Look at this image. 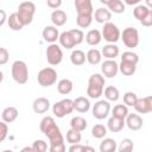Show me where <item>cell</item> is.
Instances as JSON below:
<instances>
[{
  "label": "cell",
  "instance_id": "cell-1",
  "mask_svg": "<svg viewBox=\"0 0 152 152\" xmlns=\"http://www.w3.org/2000/svg\"><path fill=\"white\" fill-rule=\"evenodd\" d=\"M39 128H40L42 133H44V135L48 137L50 144H56V142H63L64 141V137H63L59 127L57 126V124H56V121L52 116H49V115L44 116L40 120Z\"/></svg>",
  "mask_w": 152,
  "mask_h": 152
},
{
  "label": "cell",
  "instance_id": "cell-2",
  "mask_svg": "<svg viewBox=\"0 0 152 152\" xmlns=\"http://www.w3.org/2000/svg\"><path fill=\"white\" fill-rule=\"evenodd\" d=\"M104 91V77L102 74H93L88 80L87 95L90 99H99Z\"/></svg>",
  "mask_w": 152,
  "mask_h": 152
},
{
  "label": "cell",
  "instance_id": "cell-3",
  "mask_svg": "<svg viewBox=\"0 0 152 152\" xmlns=\"http://www.w3.org/2000/svg\"><path fill=\"white\" fill-rule=\"evenodd\" d=\"M12 78L18 84H25L28 81V68L24 61H14L11 68Z\"/></svg>",
  "mask_w": 152,
  "mask_h": 152
},
{
  "label": "cell",
  "instance_id": "cell-4",
  "mask_svg": "<svg viewBox=\"0 0 152 152\" xmlns=\"http://www.w3.org/2000/svg\"><path fill=\"white\" fill-rule=\"evenodd\" d=\"M18 17L21 23L25 25H30L33 20V15L36 13V5L32 1H24L18 6Z\"/></svg>",
  "mask_w": 152,
  "mask_h": 152
},
{
  "label": "cell",
  "instance_id": "cell-5",
  "mask_svg": "<svg viewBox=\"0 0 152 152\" xmlns=\"http://www.w3.org/2000/svg\"><path fill=\"white\" fill-rule=\"evenodd\" d=\"M37 81H38L39 86H42L44 88L51 87V86H53L57 82V71L53 68H51V66L43 68L38 72Z\"/></svg>",
  "mask_w": 152,
  "mask_h": 152
},
{
  "label": "cell",
  "instance_id": "cell-6",
  "mask_svg": "<svg viewBox=\"0 0 152 152\" xmlns=\"http://www.w3.org/2000/svg\"><path fill=\"white\" fill-rule=\"evenodd\" d=\"M124 43V45L128 49H134L139 45V32L135 27L128 26L126 28H124V31L121 32V38H120Z\"/></svg>",
  "mask_w": 152,
  "mask_h": 152
},
{
  "label": "cell",
  "instance_id": "cell-7",
  "mask_svg": "<svg viewBox=\"0 0 152 152\" xmlns=\"http://www.w3.org/2000/svg\"><path fill=\"white\" fill-rule=\"evenodd\" d=\"M74 101L70 99H63L52 104V113L56 118H64L74 112Z\"/></svg>",
  "mask_w": 152,
  "mask_h": 152
},
{
  "label": "cell",
  "instance_id": "cell-8",
  "mask_svg": "<svg viewBox=\"0 0 152 152\" xmlns=\"http://www.w3.org/2000/svg\"><path fill=\"white\" fill-rule=\"evenodd\" d=\"M101 34H102V39L108 42V44H115L121 38V32H120L119 27L112 21L106 23L103 25Z\"/></svg>",
  "mask_w": 152,
  "mask_h": 152
},
{
  "label": "cell",
  "instance_id": "cell-9",
  "mask_svg": "<svg viewBox=\"0 0 152 152\" xmlns=\"http://www.w3.org/2000/svg\"><path fill=\"white\" fill-rule=\"evenodd\" d=\"M45 57L50 65H58L63 61V51L58 44H50L45 50Z\"/></svg>",
  "mask_w": 152,
  "mask_h": 152
},
{
  "label": "cell",
  "instance_id": "cell-10",
  "mask_svg": "<svg viewBox=\"0 0 152 152\" xmlns=\"http://www.w3.org/2000/svg\"><path fill=\"white\" fill-rule=\"evenodd\" d=\"M112 108H110V103L107 100H99L97 102H95V104L91 108V114L95 119L97 120H103L106 119L109 113H110Z\"/></svg>",
  "mask_w": 152,
  "mask_h": 152
},
{
  "label": "cell",
  "instance_id": "cell-11",
  "mask_svg": "<svg viewBox=\"0 0 152 152\" xmlns=\"http://www.w3.org/2000/svg\"><path fill=\"white\" fill-rule=\"evenodd\" d=\"M119 72V64L115 59H106L101 63V74L106 78H113Z\"/></svg>",
  "mask_w": 152,
  "mask_h": 152
},
{
  "label": "cell",
  "instance_id": "cell-12",
  "mask_svg": "<svg viewBox=\"0 0 152 152\" xmlns=\"http://www.w3.org/2000/svg\"><path fill=\"white\" fill-rule=\"evenodd\" d=\"M77 15H94V7L90 0H75Z\"/></svg>",
  "mask_w": 152,
  "mask_h": 152
},
{
  "label": "cell",
  "instance_id": "cell-13",
  "mask_svg": "<svg viewBox=\"0 0 152 152\" xmlns=\"http://www.w3.org/2000/svg\"><path fill=\"white\" fill-rule=\"evenodd\" d=\"M42 36H43V39L46 42V43H50V44H55L57 42V39H59V32H58V28L53 25H49V26H45L43 32H42Z\"/></svg>",
  "mask_w": 152,
  "mask_h": 152
},
{
  "label": "cell",
  "instance_id": "cell-14",
  "mask_svg": "<svg viewBox=\"0 0 152 152\" xmlns=\"http://www.w3.org/2000/svg\"><path fill=\"white\" fill-rule=\"evenodd\" d=\"M58 40H59V45H61L62 48L66 49V50H71L72 48H75V46L77 45V43H76V40H75L72 33L70 32V30L62 32Z\"/></svg>",
  "mask_w": 152,
  "mask_h": 152
},
{
  "label": "cell",
  "instance_id": "cell-15",
  "mask_svg": "<svg viewBox=\"0 0 152 152\" xmlns=\"http://www.w3.org/2000/svg\"><path fill=\"white\" fill-rule=\"evenodd\" d=\"M126 126L131 131H139L142 127V118L137 113H129L126 118Z\"/></svg>",
  "mask_w": 152,
  "mask_h": 152
},
{
  "label": "cell",
  "instance_id": "cell-16",
  "mask_svg": "<svg viewBox=\"0 0 152 152\" xmlns=\"http://www.w3.org/2000/svg\"><path fill=\"white\" fill-rule=\"evenodd\" d=\"M101 4L107 6V8L110 12L116 13V14H121L126 10V6H125L124 1H121V0H101Z\"/></svg>",
  "mask_w": 152,
  "mask_h": 152
},
{
  "label": "cell",
  "instance_id": "cell-17",
  "mask_svg": "<svg viewBox=\"0 0 152 152\" xmlns=\"http://www.w3.org/2000/svg\"><path fill=\"white\" fill-rule=\"evenodd\" d=\"M94 19H95V21L104 25L106 23H109L110 21V19H112V12L107 7H99L94 12Z\"/></svg>",
  "mask_w": 152,
  "mask_h": 152
},
{
  "label": "cell",
  "instance_id": "cell-18",
  "mask_svg": "<svg viewBox=\"0 0 152 152\" xmlns=\"http://www.w3.org/2000/svg\"><path fill=\"white\" fill-rule=\"evenodd\" d=\"M50 108V101L46 97H37L32 103V109L37 114H44Z\"/></svg>",
  "mask_w": 152,
  "mask_h": 152
},
{
  "label": "cell",
  "instance_id": "cell-19",
  "mask_svg": "<svg viewBox=\"0 0 152 152\" xmlns=\"http://www.w3.org/2000/svg\"><path fill=\"white\" fill-rule=\"evenodd\" d=\"M74 101V109L78 113H87L90 109V101L84 96H78Z\"/></svg>",
  "mask_w": 152,
  "mask_h": 152
},
{
  "label": "cell",
  "instance_id": "cell-20",
  "mask_svg": "<svg viewBox=\"0 0 152 152\" xmlns=\"http://www.w3.org/2000/svg\"><path fill=\"white\" fill-rule=\"evenodd\" d=\"M101 53H102V57H104L106 59H115L119 56L120 50L116 44H107L102 48Z\"/></svg>",
  "mask_w": 152,
  "mask_h": 152
},
{
  "label": "cell",
  "instance_id": "cell-21",
  "mask_svg": "<svg viewBox=\"0 0 152 152\" xmlns=\"http://www.w3.org/2000/svg\"><path fill=\"white\" fill-rule=\"evenodd\" d=\"M18 115H19L18 109H17L15 107H13V106H10V107H6V108L2 110V113H1V119H2V121H5L6 124H12V122H14V121L17 120Z\"/></svg>",
  "mask_w": 152,
  "mask_h": 152
},
{
  "label": "cell",
  "instance_id": "cell-22",
  "mask_svg": "<svg viewBox=\"0 0 152 152\" xmlns=\"http://www.w3.org/2000/svg\"><path fill=\"white\" fill-rule=\"evenodd\" d=\"M50 18H51V21H52L53 26H56V27L63 26L66 23V19H68L66 13L63 10H55V11H52Z\"/></svg>",
  "mask_w": 152,
  "mask_h": 152
},
{
  "label": "cell",
  "instance_id": "cell-23",
  "mask_svg": "<svg viewBox=\"0 0 152 152\" xmlns=\"http://www.w3.org/2000/svg\"><path fill=\"white\" fill-rule=\"evenodd\" d=\"M84 39H86L87 44H89V45H91V46H96V45H99V44L101 43V40H102V34H101V32H100L99 30L93 28V30H89V31L87 32Z\"/></svg>",
  "mask_w": 152,
  "mask_h": 152
},
{
  "label": "cell",
  "instance_id": "cell-24",
  "mask_svg": "<svg viewBox=\"0 0 152 152\" xmlns=\"http://www.w3.org/2000/svg\"><path fill=\"white\" fill-rule=\"evenodd\" d=\"M129 114L128 112V107L125 103H120V104H115L112 108V116L120 119V120H126L127 115Z\"/></svg>",
  "mask_w": 152,
  "mask_h": 152
},
{
  "label": "cell",
  "instance_id": "cell-25",
  "mask_svg": "<svg viewBox=\"0 0 152 152\" xmlns=\"http://www.w3.org/2000/svg\"><path fill=\"white\" fill-rule=\"evenodd\" d=\"M126 125V121L125 120H120V119H116L114 116H110L107 121V128L112 132V133H118L120 132Z\"/></svg>",
  "mask_w": 152,
  "mask_h": 152
},
{
  "label": "cell",
  "instance_id": "cell-26",
  "mask_svg": "<svg viewBox=\"0 0 152 152\" xmlns=\"http://www.w3.org/2000/svg\"><path fill=\"white\" fill-rule=\"evenodd\" d=\"M119 71L124 76H132L137 71V64L131 63V62H126V61H121L119 63Z\"/></svg>",
  "mask_w": 152,
  "mask_h": 152
},
{
  "label": "cell",
  "instance_id": "cell-27",
  "mask_svg": "<svg viewBox=\"0 0 152 152\" xmlns=\"http://www.w3.org/2000/svg\"><path fill=\"white\" fill-rule=\"evenodd\" d=\"M72 88H74V83L69 78H62L58 83H57V90L59 94L62 95H68L72 91Z\"/></svg>",
  "mask_w": 152,
  "mask_h": 152
},
{
  "label": "cell",
  "instance_id": "cell-28",
  "mask_svg": "<svg viewBox=\"0 0 152 152\" xmlns=\"http://www.w3.org/2000/svg\"><path fill=\"white\" fill-rule=\"evenodd\" d=\"M7 24H8V27H10L12 31H20V30L24 27V24H23L21 20L19 19L17 12L10 14V17L7 18Z\"/></svg>",
  "mask_w": 152,
  "mask_h": 152
},
{
  "label": "cell",
  "instance_id": "cell-29",
  "mask_svg": "<svg viewBox=\"0 0 152 152\" xmlns=\"http://www.w3.org/2000/svg\"><path fill=\"white\" fill-rule=\"evenodd\" d=\"M88 126V122L87 120L83 118V116H74L71 120H70V127L75 131H78V132H83Z\"/></svg>",
  "mask_w": 152,
  "mask_h": 152
},
{
  "label": "cell",
  "instance_id": "cell-30",
  "mask_svg": "<svg viewBox=\"0 0 152 152\" xmlns=\"http://www.w3.org/2000/svg\"><path fill=\"white\" fill-rule=\"evenodd\" d=\"M118 148V144L112 138H104L100 142V152H115Z\"/></svg>",
  "mask_w": 152,
  "mask_h": 152
},
{
  "label": "cell",
  "instance_id": "cell-31",
  "mask_svg": "<svg viewBox=\"0 0 152 152\" xmlns=\"http://www.w3.org/2000/svg\"><path fill=\"white\" fill-rule=\"evenodd\" d=\"M86 59H87V55L82 50H72V52L70 55V61L74 65H76V66L83 65Z\"/></svg>",
  "mask_w": 152,
  "mask_h": 152
},
{
  "label": "cell",
  "instance_id": "cell-32",
  "mask_svg": "<svg viewBox=\"0 0 152 152\" xmlns=\"http://www.w3.org/2000/svg\"><path fill=\"white\" fill-rule=\"evenodd\" d=\"M101 59H102V53L100 50L97 49H90L88 52H87V61L89 64L91 65H97L101 63Z\"/></svg>",
  "mask_w": 152,
  "mask_h": 152
},
{
  "label": "cell",
  "instance_id": "cell-33",
  "mask_svg": "<svg viewBox=\"0 0 152 152\" xmlns=\"http://www.w3.org/2000/svg\"><path fill=\"white\" fill-rule=\"evenodd\" d=\"M103 95H104V97H106L107 101L114 102V101H118V100H119V97H120V91H119V89H118L116 87H114V86H108V87L104 88Z\"/></svg>",
  "mask_w": 152,
  "mask_h": 152
},
{
  "label": "cell",
  "instance_id": "cell-34",
  "mask_svg": "<svg viewBox=\"0 0 152 152\" xmlns=\"http://www.w3.org/2000/svg\"><path fill=\"white\" fill-rule=\"evenodd\" d=\"M148 12H150V8H148L145 4H139V5H137V6L134 7V10H133V15H134V18L138 19L139 21H142V20L146 18V15L148 14Z\"/></svg>",
  "mask_w": 152,
  "mask_h": 152
},
{
  "label": "cell",
  "instance_id": "cell-35",
  "mask_svg": "<svg viewBox=\"0 0 152 152\" xmlns=\"http://www.w3.org/2000/svg\"><path fill=\"white\" fill-rule=\"evenodd\" d=\"M65 139H66V141H68L70 145L80 144V142H81V140H82V134H81V132H78V131H75V129L70 128V129H68V131H66Z\"/></svg>",
  "mask_w": 152,
  "mask_h": 152
},
{
  "label": "cell",
  "instance_id": "cell-36",
  "mask_svg": "<svg viewBox=\"0 0 152 152\" xmlns=\"http://www.w3.org/2000/svg\"><path fill=\"white\" fill-rule=\"evenodd\" d=\"M107 134V127H104V125L102 124H96L93 126L91 128V135L95 139H103Z\"/></svg>",
  "mask_w": 152,
  "mask_h": 152
},
{
  "label": "cell",
  "instance_id": "cell-37",
  "mask_svg": "<svg viewBox=\"0 0 152 152\" xmlns=\"http://www.w3.org/2000/svg\"><path fill=\"white\" fill-rule=\"evenodd\" d=\"M134 142L129 138H125L121 140L120 145L118 146V152H133Z\"/></svg>",
  "mask_w": 152,
  "mask_h": 152
},
{
  "label": "cell",
  "instance_id": "cell-38",
  "mask_svg": "<svg viewBox=\"0 0 152 152\" xmlns=\"http://www.w3.org/2000/svg\"><path fill=\"white\" fill-rule=\"evenodd\" d=\"M93 19H94V15H77L76 24L81 28H87L93 23Z\"/></svg>",
  "mask_w": 152,
  "mask_h": 152
},
{
  "label": "cell",
  "instance_id": "cell-39",
  "mask_svg": "<svg viewBox=\"0 0 152 152\" xmlns=\"http://www.w3.org/2000/svg\"><path fill=\"white\" fill-rule=\"evenodd\" d=\"M138 96L133 91H126L124 94V103L127 106V107H134L137 101H138Z\"/></svg>",
  "mask_w": 152,
  "mask_h": 152
},
{
  "label": "cell",
  "instance_id": "cell-40",
  "mask_svg": "<svg viewBox=\"0 0 152 152\" xmlns=\"http://www.w3.org/2000/svg\"><path fill=\"white\" fill-rule=\"evenodd\" d=\"M121 61H126V62H131V63H134V64H138L139 62V56L133 52V51H125L122 55H121Z\"/></svg>",
  "mask_w": 152,
  "mask_h": 152
},
{
  "label": "cell",
  "instance_id": "cell-41",
  "mask_svg": "<svg viewBox=\"0 0 152 152\" xmlns=\"http://www.w3.org/2000/svg\"><path fill=\"white\" fill-rule=\"evenodd\" d=\"M134 109H135V112L139 113V114H146V113H148L145 97L138 99V101H137V103H135V106H134Z\"/></svg>",
  "mask_w": 152,
  "mask_h": 152
},
{
  "label": "cell",
  "instance_id": "cell-42",
  "mask_svg": "<svg viewBox=\"0 0 152 152\" xmlns=\"http://www.w3.org/2000/svg\"><path fill=\"white\" fill-rule=\"evenodd\" d=\"M32 148L34 150V152H46L48 151V142L42 140V139H37L33 141Z\"/></svg>",
  "mask_w": 152,
  "mask_h": 152
},
{
  "label": "cell",
  "instance_id": "cell-43",
  "mask_svg": "<svg viewBox=\"0 0 152 152\" xmlns=\"http://www.w3.org/2000/svg\"><path fill=\"white\" fill-rule=\"evenodd\" d=\"M65 142H56V144H50L49 146V152H65Z\"/></svg>",
  "mask_w": 152,
  "mask_h": 152
},
{
  "label": "cell",
  "instance_id": "cell-44",
  "mask_svg": "<svg viewBox=\"0 0 152 152\" xmlns=\"http://www.w3.org/2000/svg\"><path fill=\"white\" fill-rule=\"evenodd\" d=\"M10 59V52L6 48H1L0 49V65H4L7 63V61Z\"/></svg>",
  "mask_w": 152,
  "mask_h": 152
},
{
  "label": "cell",
  "instance_id": "cell-45",
  "mask_svg": "<svg viewBox=\"0 0 152 152\" xmlns=\"http://www.w3.org/2000/svg\"><path fill=\"white\" fill-rule=\"evenodd\" d=\"M8 134V126L5 121L0 122V141H4Z\"/></svg>",
  "mask_w": 152,
  "mask_h": 152
},
{
  "label": "cell",
  "instance_id": "cell-46",
  "mask_svg": "<svg viewBox=\"0 0 152 152\" xmlns=\"http://www.w3.org/2000/svg\"><path fill=\"white\" fill-rule=\"evenodd\" d=\"M140 24H141L142 26H146V27L152 26V10H150L148 14L146 15V18H145L142 21H140Z\"/></svg>",
  "mask_w": 152,
  "mask_h": 152
},
{
  "label": "cell",
  "instance_id": "cell-47",
  "mask_svg": "<svg viewBox=\"0 0 152 152\" xmlns=\"http://www.w3.org/2000/svg\"><path fill=\"white\" fill-rule=\"evenodd\" d=\"M46 5L55 11V10H58V7L62 5V1L61 0H48L46 1Z\"/></svg>",
  "mask_w": 152,
  "mask_h": 152
},
{
  "label": "cell",
  "instance_id": "cell-48",
  "mask_svg": "<svg viewBox=\"0 0 152 152\" xmlns=\"http://www.w3.org/2000/svg\"><path fill=\"white\" fill-rule=\"evenodd\" d=\"M84 151V145L82 144H75V145H70L68 152H83Z\"/></svg>",
  "mask_w": 152,
  "mask_h": 152
},
{
  "label": "cell",
  "instance_id": "cell-49",
  "mask_svg": "<svg viewBox=\"0 0 152 152\" xmlns=\"http://www.w3.org/2000/svg\"><path fill=\"white\" fill-rule=\"evenodd\" d=\"M145 101H146V104H147L148 113H151V112H152V95L146 96V97H145Z\"/></svg>",
  "mask_w": 152,
  "mask_h": 152
},
{
  "label": "cell",
  "instance_id": "cell-50",
  "mask_svg": "<svg viewBox=\"0 0 152 152\" xmlns=\"http://www.w3.org/2000/svg\"><path fill=\"white\" fill-rule=\"evenodd\" d=\"M0 14H1V19H0V26H2L4 24H5V21H6V12L4 11V10H0Z\"/></svg>",
  "mask_w": 152,
  "mask_h": 152
},
{
  "label": "cell",
  "instance_id": "cell-51",
  "mask_svg": "<svg viewBox=\"0 0 152 152\" xmlns=\"http://www.w3.org/2000/svg\"><path fill=\"white\" fill-rule=\"evenodd\" d=\"M19 152H34V150L32 148V146H25V147H23Z\"/></svg>",
  "mask_w": 152,
  "mask_h": 152
},
{
  "label": "cell",
  "instance_id": "cell-52",
  "mask_svg": "<svg viewBox=\"0 0 152 152\" xmlns=\"http://www.w3.org/2000/svg\"><path fill=\"white\" fill-rule=\"evenodd\" d=\"M140 0H125L124 4H127V5H135V4H139Z\"/></svg>",
  "mask_w": 152,
  "mask_h": 152
},
{
  "label": "cell",
  "instance_id": "cell-53",
  "mask_svg": "<svg viewBox=\"0 0 152 152\" xmlns=\"http://www.w3.org/2000/svg\"><path fill=\"white\" fill-rule=\"evenodd\" d=\"M83 152H96L95 151V148L94 147H91V146H89V145H86L84 146V151Z\"/></svg>",
  "mask_w": 152,
  "mask_h": 152
},
{
  "label": "cell",
  "instance_id": "cell-54",
  "mask_svg": "<svg viewBox=\"0 0 152 152\" xmlns=\"http://www.w3.org/2000/svg\"><path fill=\"white\" fill-rule=\"evenodd\" d=\"M145 5H146L150 10H152V0H146V1H145Z\"/></svg>",
  "mask_w": 152,
  "mask_h": 152
},
{
  "label": "cell",
  "instance_id": "cell-55",
  "mask_svg": "<svg viewBox=\"0 0 152 152\" xmlns=\"http://www.w3.org/2000/svg\"><path fill=\"white\" fill-rule=\"evenodd\" d=\"M2 152H13V151H12V150H4Z\"/></svg>",
  "mask_w": 152,
  "mask_h": 152
}]
</instances>
